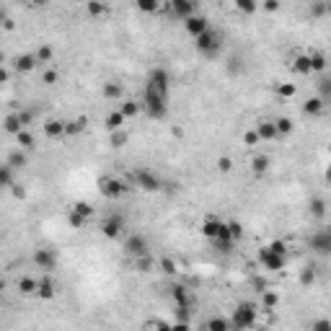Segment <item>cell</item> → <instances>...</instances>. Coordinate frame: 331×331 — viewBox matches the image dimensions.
Returning a JSON list of instances; mask_svg holds the SVG:
<instances>
[{"instance_id": "31", "label": "cell", "mask_w": 331, "mask_h": 331, "mask_svg": "<svg viewBox=\"0 0 331 331\" xmlns=\"http://www.w3.org/2000/svg\"><path fill=\"white\" fill-rule=\"evenodd\" d=\"M85 11H88V16H93V18H99V16H106L109 13V6L106 3H85Z\"/></svg>"}, {"instance_id": "49", "label": "cell", "mask_w": 331, "mask_h": 331, "mask_svg": "<svg viewBox=\"0 0 331 331\" xmlns=\"http://www.w3.org/2000/svg\"><path fill=\"white\" fill-rule=\"evenodd\" d=\"M235 8H238L241 13H254V11H256V3H254V0H238Z\"/></svg>"}, {"instance_id": "16", "label": "cell", "mask_w": 331, "mask_h": 331, "mask_svg": "<svg viewBox=\"0 0 331 331\" xmlns=\"http://www.w3.org/2000/svg\"><path fill=\"white\" fill-rule=\"evenodd\" d=\"M124 114L119 112V109H114L112 114H106V119H104V127L109 129V132H119V129H124Z\"/></svg>"}, {"instance_id": "33", "label": "cell", "mask_w": 331, "mask_h": 331, "mask_svg": "<svg viewBox=\"0 0 331 331\" xmlns=\"http://www.w3.org/2000/svg\"><path fill=\"white\" fill-rule=\"evenodd\" d=\"M8 166H11V168H24V166H26V156H24L21 150H13L11 156H8Z\"/></svg>"}, {"instance_id": "53", "label": "cell", "mask_w": 331, "mask_h": 331, "mask_svg": "<svg viewBox=\"0 0 331 331\" xmlns=\"http://www.w3.org/2000/svg\"><path fill=\"white\" fill-rule=\"evenodd\" d=\"M259 140H261V137H259V132H256V129H249L246 135H244V143H246L249 148H251V145H256Z\"/></svg>"}, {"instance_id": "9", "label": "cell", "mask_w": 331, "mask_h": 331, "mask_svg": "<svg viewBox=\"0 0 331 331\" xmlns=\"http://www.w3.org/2000/svg\"><path fill=\"white\" fill-rule=\"evenodd\" d=\"M135 181H137V186L140 189H145V192H158L163 184H161V179L156 173H153L150 168H140V171H135Z\"/></svg>"}, {"instance_id": "50", "label": "cell", "mask_w": 331, "mask_h": 331, "mask_svg": "<svg viewBox=\"0 0 331 331\" xmlns=\"http://www.w3.org/2000/svg\"><path fill=\"white\" fill-rule=\"evenodd\" d=\"M57 78H60L57 70H44V73H41V83H44V85H55Z\"/></svg>"}, {"instance_id": "6", "label": "cell", "mask_w": 331, "mask_h": 331, "mask_svg": "<svg viewBox=\"0 0 331 331\" xmlns=\"http://www.w3.org/2000/svg\"><path fill=\"white\" fill-rule=\"evenodd\" d=\"M101 233H104L109 241L122 238V233H124V217H122V215H109V217H104Z\"/></svg>"}, {"instance_id": "42", "label": "cell", "mask_w": 331, "mask_h": 331, "mask_svg": "<svg viewBox=\"0 0 331 331\" xmlns=\"http://www.w3.org/2000/svg\"><path fill=\"white\" fill-rule=\"evenodd\" d=\"M70 210H73V212H78V215H83L85 220H88V217H91V215H93V207H91V205H88V202H75V205H73Z\"/></svg>"}, {"instance_id": "14", "label": "cell", "mask_w": 331, "mask_h": 331, "mask_svg": "<svg viewBox=\"0 0 331 331\" xmlns=\"http://www.w3.org/2000/svg\"><path fill=\"white\" fill-rule=\"evenodd\" d=\"M44 135H47L50 140L65 137V122L62 119H47V122H44Z\"/></svg>"}, {"instance_id": "23", "label": "cell", "mask_w": 331, "mask_h": 331, "mask_svg": "<svg viewBox=\"0 0 331 331\" xmlns=\"http://www.w3.org/2000/svg\"><path fill=\"white\" fill-rule=\"evenodd\" d=\"M303 112H305L308 117H318V114L323 112V99H321V96H313V99H308V101L303 104Z\"/></svg>"}, {"instance_id": "44", "label": "cell", "mask_w": 331, "mask_h": 331, "mask_svg": "<svg viewBox=\"0 0 331 331\" xmlns=\"http://www.w3.org/2000/svg\"><path fill=\"white\" fill-rule=\"evenodd\" d=\"M313 282H316V272L311 267H305L300 272V285H303V288H308V285H313Z\"/></svg>"}, {"instance_id": "4", "label": "cell", "mask_w": 331, "mask_h": 331, "mask_svg": "<svg viewBox=\"0 0 331 331\" xmlns=\"http://www.w3.org/2000/svg\"><path fill=\"white\" fill-rule=\"evenodd\" d=\"M99 192L106 197V200H119V197H124L127 186L122 179H117V176H104V179L99 181Z\"/></svg>"}, {"instance_id": "1", "label": "cell", "mask_w": 331, "mask_h": 331, "mask_svg": "<svg viewBox=\"0 0 331 331\" xmlns=\"http://www.w3.org/2000/svg\"><path fill=\"white\" fill-rule=\"evenodd\" d=\"M143 109L150 119H166L168 114V91L145 83V96H143Z\"/></svg>"}, {"instance_id": "48", "label": "cell", "mask_w": 331, "mask_h": 331, "mask_svg": "<svg viewBox=\"0 0 331 331\" xmlns=\"http://www.w3.org/2000/svg\"><path fill=\"white\" fill-rule=\"evenodd\" d=\"M68 223H70V228H83V225H85V217L70 210V215H68Z\"/></svg>"}, {"instance_id": "24", "label": "cell", "mask_w": 331, "mask_h": 331, "mask_svg": "<svg viewBox=\"0 0 331 331\" xmlns=\"http://www.w3.org/2000/svg\"><path fill=\"white\" fill-rule=\"evenodd\" d=\"M140 109H143V104H137L135 99H127V101H122V104H119V112L124 114V119L137 117V114H140Z\"/></svg>"}, {"instance_id": "2", "label": "cell", "mask_w": 331, "mask_h": 331, "mask_svg": "<svg viewBox=\"0 0 331 331\" xmlns=\"http://www.w3.org/2000/svg\"><path fill=\"white\" fill-rule=\"evenodd\" d=\"M194 44H197V50H200V55H205L207 60H215L220 52H223V34H220L217 29H210L207 34H202Z\"/></svg>"}, {"instance_id": "3", "label": "cell", "mask_w": 331, "mask_h": 331, "mask_svg": "<svg viewBox=\"0 0 331 331\" xmlns=\"http://www.w3.org/2000/svg\"><path fill=\"white\" fill-rule=\"evenodd\" d=\"M256 323V308L251 303H238L235 311L230 316V326L233 331H246V328H254Z\"/></svg>"}, {"instance_id": "56", "label": "cell", "mask_w": 331, "mask_h": 331, "mask_svg": "<svg viewBox=\"0 0 331 331\" xmlns=\"http://www.w3.org/2000/svg\"><path fill=\"white\" fill-rule=\"evenodd\" d=\"M251 282H254V288H256V290H259V293H267V290H269V288H267V282H264V279H261V277H254V279H251Z\"/></svg>"}, {"instance_id": "30", "label": "cell", "mask_w": 331, "mask_h": 331, "mask_svg": "<svg viewBox=\"0 0 331 331\" xmlns=\"http://www.w3.org/2000/svg\"><path fill=\"white\" fill-rule=\"evenodd\" d=\"M269 166H272V161H269V156H256L254 161H251V168H254V173H267L269 171Z\"/></svg>"}, {"instance_id": "22", "label": "cell", "mask_w": 331, "mask_h": 331, "mask_svg": "<svg viewBox=\"0 0 331 331\" xmlns=\"http://www.w3.org/2000/svg\"><path fill=\"white\" fill-rule=\"evenodd\" d=\"M220 228H223V223H220V220L207 217L205 223H202V235H205V238H210V241H215V238H217V233H220Z\"/></svg>"}, {"instance_id": "45", "label": "cell", "mask_w": 331, "mask_h": 331, "mask_svg": "<svg viewBox=\"0 0 331 331\" xmlns=\"http://www.w3.org/2000/svg\"><path fill=\"white\" fill-rule=\"evenodd\" d=\"M277 93H279L282 99H293V96H295V85H293V83H279V85H277Z\"/></svg>"}, {"instance_id": "43", "label": "cell", "mask_w": 331, "mask_h": 331, "mask_svg": "<svg viewBox=\"0 0 331 331\" xmlns=\"http://www.w3.org/2000/svg\"><path fill=\"white\" fill-rule=\"evenodd\" d=\"M135 267H137V272H150L153 269V259L145 254V256H137L135 259Z\"/></svg>"}, {"instance_id": "36", "label": "cell", "mask_w": 331, "mask_h": 331, "mask_svg": "<svg viewBox=\"0 0 331 331\" xmlns=\"http://www.w3.org/2000/svg\"><path fill=\"white\" fill-rule=\"evenodd\" d=\"M158 8H161L158 0H137V11H143V13H156Z\"/></svg>"}, {"instance_id": "47", "label": "cell", "mask_w": 331, "mask_h": 331, "mask_svg": "<svg viewBox=\"0 0 331 331\" xmlns=\"http://www.w3.org/2000/svg\"><path fill=\"white\" fill-rule=\"evenodd\" d=\"M228 228H230V235H233V241H238L241 235H244V225H241L238 220H228Z\"/></svg>"}, {"instance_id": "57", "label": "cell", "mask_w": 331, "mask_h": 331, "mask_svg": "<svg viewBox=\"0 0 331 331\" xmlns=\"http://www.w3.org/2000/svg\"><path fill=\"white\" fill-rule=\"evenodd\" d=\"M264 11L274 13V11H279V3H277V0H267V3H264Z\"/></svg>"}, {"instance_id": "13", "label": "cell", "mask_w": 331, "mask_h": 331, "mask_svg": "<svg viewBox=\"0 0 331 331\" xmlns=\"http://www.w3.org/2000/svg\"><path fill=\"white\" fill-rule=\"evenodd\" d=\"M256 132H259L261 140H277V137H279L277 124H274L272 119H259V122H256Z\"/></svg>"}, {"instance_id": "54", "label": "cell", "mask_w": 331, "mask_h": 331, "mask_svg": "<svg viewBox=\"0 0 331 331\" xmlns=\"http://www.w3.org/2000/svg\"><path fill=\"white\" fill-rule=\"evenodd\" d=\"M326 16V3H313L311 6V18H321Z\"/></svg>"}, {"instance_id": "32", "label": "cell", "mask_w": 331, "mask_h": 331, "mask_svg": "<svg viewBox=\"0 0 331 331\" xmlns=\"http://www.w3.org/2000/svg\"><path fill=\"white\" fill-rule=\"evenodd\" d=\"M277 303H279V295H277L274 290H267V293H261V305L267 308V311H272V308H277Z\"/></svg>"}, {"instance_id": "11", "label": "cell", "mask_w": 331, "mask_h": 331, "mask_svg": "<svg viewBox=\"0 0 331 331\" xmlns=\"http://www.w3.org/2000/svg\"><path fill=\"white\" fill-rule=\"evenodd\" d=\"M184 29H186V34H192L194 39H200V36L207 34L212 26H210V21H207L205 16H192V18L184 21Z\"/></svg>"}, {"instance_id": "41", "label": "cell", "mask_w": 331, "mask_h": 331, "mask_svg": "<svg viewBox=\"0 0 331 331\" xmlns=\"http://www.w3.org/2000/svg\"><path fill=\"white\" fill-rule=\"evenodd\" d=\"M127 140H129V135H127L124 129L112 132V148H124V145H127Z\"/></svg>"}, {"instance_id": "19", "label": "cell", "mask_w": 331, "mask_h": 331, "mask_svg": "<svg viewBox=\"0 0 331 331\" xmlns=\"http://www.w3.org/2000/svg\"><path fill=\"white\" fill-rule=\"evenodd\" d=\"M39 65V60H36V55H18L16 57V70L18 73H29V70H34Z\"/></svg>"}, {"instance_id": "52", "label": "cell", "mask_w": 331, "mask_h": 331, "mask_svg": "<svg viewBox=\"0 0 331 331\" xmlns=\"http://www.w3.org/2000/svg\"><path fill=\"white\" fill-rule=\"evenodd\" d=\"M18 117H21V124H24V129L34 122V112H31V109H24V112H18Z\"/></svg>"}, {"instance_id": "55", "label": "cell", "mask_w": 331, "mask_h": 331, "mask_svg": "<svg viewBox=\"0 0 331 331\" xmlns=\"http://www.w3.org/2000/svg\"><path fill=\"white\" fill-rule=\"evenodd\" d=\"M161 269H163L166 274H176V264H173V259H161Z\"/></svg>"}, {"instance_id": "29", "label": "cell", "mask_w": 331, "mask_h": 331, "mask_svg": "<svg viewBox=\"0 0 331 331\" xmlns=\"http://www.w3.org/2000/svg\"><path fill=\"white\" fill-rule=\"evenodd\" d=\"M308 57H311V70L313 73H323L326 70V55L323 52H308Z\"/></svg>"}, {"instance_id": "28", "label": "cell", "mask_w": 331, "mask_h": 331, "mask_svg": "<svg viewBox=\"0 0 331 331\" xmlns=\"http://www.w3.org/2000/svg\"><path fill=\"white\" fill-rule=\"evenodd\" d=\"M308 210H311V215H313L316 220H323V217H326V202L321 200V197H313L311 205H308Z\"/></svg>"}, {"instance_id": "18", "label": "cell", "mask_w": 331, "mask_h": 331, "mask_svg": "<svg viewBox=\"0 0 331 331\" xmlns=\"http://www.w3.org/2000/svg\"><path fill=\"white\" fill-rule=\"evenodd\" d=\"M101 93H104V99H109V101H122V96H124L122 85H119L117 80H109V83H104Z\"/></svg>"}, {"instance_id": "40", "label": "cell", "mask_w": 331, "mask_h": 331, "mask_svg": "<svg viewBox=\"0 0 331 331\" xmlns=\"http://www.w3.org/2000/svg\"><path fill=\"white\" fill-rule=\"evenodd\" d=\"M267 249H269L272 254L288 256V244H285V241H269V244H267Z\"/></svg>"}, {"instance_id": "46", "label": "cell", "mask_w": 331, "mask_h": 331, "mask_svg": "<svg viewBox=\"0 0 331 331\" xmlns=\"http://www.w3.org/2000/svg\"><path fill=\"white\" fill-rule=\"evenodd\" d=\"M311 331H331V318H316L311 323Z\"/></svg>"}, {"instance_id": "20", "label": "cell", "mask_w": 331, "mask_h": 331, "mask_svg": "<svg viewBox=\"0 0 331 331\" xmlns=\"http://www.w3.org/2000/svg\"><path fill=\"white\" fill-rule=\"evenodd\" d=\"M18 293L21 295H36V290H39V279H34V277H18Z\"/></svg>"}, {"instance_id": "10", "label": "cell", "mask_w": 331, "mask_h": 331, "mask_svg": "<svg viewBox=\"0 0 331 331\" xmlns=\"http://www.w3.org/2000/svg\"><path fill=\"white\" fill-rule=\"evenodd\" d=\"M34 264L39 269H44V272H55V267H57V254L52 251V249H36L34 251Z\"/></svg>"}, {"instance_id": "35", "label": "cell", "mask_w": 331, "mask_h": 331, "mask_svg": "<svg viewBox=\"0 0 331 331\" xmlns=\"http://www.w3.org/2000/svg\"><path fill=\"white\" fill-rule=\"evenodd\" d=\"M0 184H3V186H11V189L16 186V184H13V168H11L8 163L0 168Z\"/></svg>"}, {"instance_id": "17", "label": "cell", "mask_w": 331, "mask_h": 331, "mask_svg": "<svg viewBox=\"0 0 331 331\" xmlns=\"http://www.w3.org/2000/svg\"><path fill=\"white\" fill-rule=\"evenodd\" d=\"M171 295H173V300H176V308H189V305H192L189 290L184 288V285H173V288H171Z\"/></svg>"}, {"instance_id": "62", "label": "cell", "mask_w": 331, "mask_h": 331, "mask_svg": "<svg viewBox=\"0 0 331 331\" xmlns=\"http://www.w3.org/2000/svg\"><path fill=\"white\" fill-rule=\"evenodd\" d=\"M326 181H328V184H331V166H328V168H326Z\"/></svg>"}, {"instance_id": "27", "label": "cell", "mask_w": 331, "mask_h": 331, "mask_svg": "<svg viewBox=\"0 0 331 331\" xmlns=\"http://www.w3.org/2000/svg\"><path fill=\"white\" fill-rule=\"evenodd\" d=\"M21 129H24V124H21V117H18V112L8 114V117H6V132H8V135H18Z\"/></svg>"}, {"instance_id": "38", "label": "cell", "mask_w": 331, "mask_h": 331, "mask_svg": "<svg viewBox=\"0 0 331 331\" xmlns=\"http://www.w3.org/2000/svg\"><path fill=\"white\" fill-rule=\"evenodd\" d=\"M34 55H36V60H39V62H52V55H55V52H52L50 44H41V47H39Z\"/></svg>"}, {"instance_id": "37", "label": "cell", "mask_w": 331, "mask_h": 331, "mask_svg": "<svg viewBox=\"0 0 331 331\" xmlns=\"http://www.w3.org/2000/svg\"><path fill=\"white\" fill-rule=\"evenodd\" d=\"M274 124H277L279 137H282V135H290V132H293V122H290L288 117H279V119H274Z\"/></svg>"}, {"instance_id": "39", "label": "cell", "mask_w": 331, "mask_h": 331, "mask_svg": "<svg viewBox=\"0 0 331 331\" xmlns=\"http://www.w3.org/2000/svg\"><path fill=\"white\" fill-rule=\"evenodd\" d=\"M318 91H321V99H323V101H331V78H328V75H323V78H321Z\"/></svg>"}, {"instance_id": "8", "label": "cell", "mask_w": 331, "mask_h": 331, "mask_svg": "<svg viewBox=\"0 0 331 331\" xmlns=\"http://www.w3.org/2000/svg\"><path fill=\"white\" fill-rule=\"evenodd\" d=\"M124 254H129V256H145L148 254V241H145V235H140V233H132V235H127L124 238Z\"/></svg>"}, {"instance_id": "34", "label": "cell", "mask_w": 331, "mask_h": 331, "mask_svg": "<svg viewBox=\"0 0 331 331\" xmlns=\"http://www.w3.org/2000/svg\"><path fill=\"white\" fill-rule=\"evenodd\" d=\"M16 143L21 145V148H34V135L29 129H21L18 135H16Z\"/></svg>"}, {"instance_id": "25", "label": "cell", "mask_w": 331, "mask_h": 331, "mask_svg": "<svg viewBox=\"0 0 331 331\" xmlns=\"http://www.w3.org/2000/svg\"><path fill=\"white\" fill-rule=\"evenodd\" d=\"M85 124H88L85 117H78V119H73V122H65V135H70V137L80 135V132L85 129Z\"/></svg>"}, {"instance_id": "21", "label": "cell", "mask_w": 331, "mask_h": 331, "mask_svg": "<svg viewBox=\"0 0 331 331\" xmlns=\"http://www.w3.org/2000/svg\"><path fill=\"white\" fill-rule=\"evenodd\" d=\"M36 295H39L41 300H52V298L57 295L55 282H52L50 277H41V279H39V290H36Z\"/></svg>"}, {"instance_id": "5", "label": "cell", "mask_w": 331, "mask_h": 331, "mask_svg": "<svg viewBox=\"0 0 331 331\" xmlns=\"http://www.w3.org/2000/svg\"><path fill=\"white\" fill-rule=\"evenodd\" d=\"M308 246H311L316 254H321V256H328L331 254V228L316 230L311 238H308Z\"/></svg>"}, {"instance_id": "15", "label": "cell", "mask_w": 331, "mask_h": 331, "mask_svg": "<svg viewBox=\"0 0 331 331\" xmlns=\"http://www.w3.org/2000/svg\"><path fill=\"white\" fill-rule=\"evenodd\" d=\"M205 331H233V326H230V318L225 316H210L205 321Z\"/></svg>"}, {"instance_id": "63", "label": "cell", "mask_w": 331, "mask_h": 331, "mask_svg": "<svg viewBox=\"0 0 331 331\" xmlns=\"http://www.w3.org/2000/svg\"><path fill=\"white\" fill-rule=\"evenodd\" d=\"M326 16H331V3H326Z\"/></svg>"}, {"instance_id": "60", "label": "cell", "mask_w": 331, "mask_h": 331, "mask_svg": "<svg viewBox=\"0 0 331 331\" xmlns=\"http://www.w3.org/2000/svg\"><path fill=\"white\" fill-rule=\"evenodd\" d=\"M153 328H156V331H173L168 323H161V321H156V323H153Z\"/></svg>"}, {"instance_id": "59", "label": "cell", "mask_w": 331, "mask_h": 331, "mask_svg": "<svg viewBox=\"0 0 331 331\" xmlns=\"http://www.w3.org/2000/svg\"><path fill=\"white\" fill-rule=\"evenodd\" d=\"M171 328H173V331H189V323H186V321H176Z\"/></svg>"}, {"instance_id": "12", "label": "cell", "mask_w": 331, "mask_h": 331, "mask_svg": "<svg viewBox=\"0 0 331 331\" xmlns=\"http://www.w3.org/2000/svg\"><path fill=\"white\" fill-rule=\"evenodd\" d=\"M166 11H171L176 18H181V21H186V18L197 16V13H194V11H197V6L192 3V0H171Z\"/></svg>"}, {"instance_id": "61", "label": "cell", "mask_w": 331, "mask_h": 331, "mask_svg": "<svg viewBox=\"0 0 331 331\" xmlns=\"http://www.w3.org/2000/svg\"><path fill=\"white\" fill-rule=\"evenodd\" d=\"M13 194L18 197V200H24V197H26V192H24V189H21V186H13Z\"/></svg>"}, {"instance_id": "51", "label": "cell", "mask_w": 331, "mask_h": 331, "mask_svg": "<svg viewBox=\"0 0 331 331\" xmlns=\"http://www.w3.org/2000/svg\"><path fill=\"white\" fill-rule=\"evenodd\" d=\"M230 168H233V161H230L228 156H220V158H217V171H220V173H228Z\"/></svg>"}, {"instance_id": "58", "label": "cell", "mask_w": 331, "mask_h": 331, "mask_svg": "<svg viewBox=\"0 0 331 331\" xmlns=\"http://www.w3.org/2000/svg\"><path fill=\"white\" fill-rule=\"evenodd\" d=\"M176 316H179V321L189 323V308H176Z\"/></svg>"}, {"instance_id": "7", "label": "cell", "mask_w": 331, "mask_h": 331, "mask_svg": "<svg viewBox=\"0 0 331 331\" xmlns=\"http://www.w3.org/2000/svg\"><path fill=\"white\" fill-rule=\"evenodd\" d=\"M259 261H261V267H264V269H269V272H282V269H285V264H288V256L272 254L267 246H264V249H259Z\"/></svg>"}, {"instance_id": "26", "label": "cell", "mask_w": 331, "mask_h": 331, "mask_svg": "<svg viewBox=\"0 0 331 331\" xmlns=\"http://www.w3.org/2000/svg\"><path fill=\"white\" fill-rule=\"evenodd\" d=\"M293 68H295V73H300V75H311L313 70H311V57L308 55H298L295 60H293Z\"/></svg>"}]
</instances>
